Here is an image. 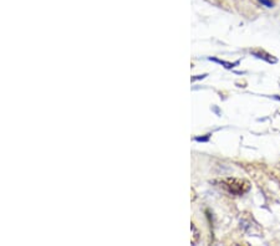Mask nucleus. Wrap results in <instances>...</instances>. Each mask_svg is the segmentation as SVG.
<instances>
[{"label": "nucleus", "instance_id": "f03ea898", "mask_svg": "<svg viewBox=\"0 0 280 246\" xmlns=\"http://www.w3.org/2000/svg\"><path fill=\"white\" fill-rule=\"evenodd\" d=\"M258 2L261 3L262 5H264V7H267V8H273L274 7L273 0H258Z\"/></svg>", "mask_w": 280, "mask_h": 246}, {"label": "nucleus", "instance_id": "f257e3e1", "mask_svg": "<svg viewBox=\"0 0 280 246\" xmlns=\"http://www.w3.org/2000/svg\"><path fill=\"white\" fill-rule=\"evenodd\" d=\"M223 186L233 195H243L250 188L247 180L237 179V178H228V179L223 180Z\"/></svg>", "mask_w": 280, "mask_h": 246}, {"label": "nucleus", "instance_id": "7ed1b4c3", "mask_svg": "<svg viewBox=\"0 0 280 246\" xmlns=\"http://www.w3.org/2000/svg\"><path fill=\"white\" fill-rule=\"evenodd\" d=\"M192 230L194 231V240H193V241H192V242H193V244H195V242L198 241V239H199V235H198V230L195 229V227H194L193 224H192Z\"/></svg>", "mask_w": 280, "mask_h": 246}]
</instances>
